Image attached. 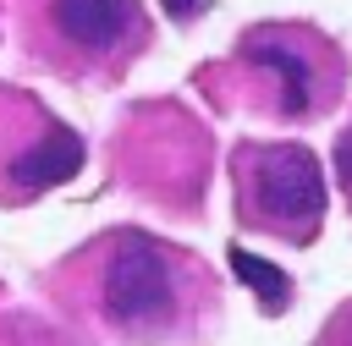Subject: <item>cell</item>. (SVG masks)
<instances>
[{
	"instance_id": "52a82bcc",
	"label": "cell",
	"mask_w": 352,
	"mask_h": 346,
	"mask_svg": "<svg viewBox=\"0 0 352 346\" xmlns=\"http://www.w3.org/2000/svg\"><path fill=\"white\" fill-rule=\"evenodd\" d=\"M336 176L352 187V132H341V143H336Z\"/></svg>"
},
{
	"instance_id": "ba28073f",
	"label": "cell",
	"mask_w": 352,
	"mask_h": 346,
	"mask_svg": "<svg viewBox=\"0 0 352 346\" xmlns=\"http://www.w3.org/2000/svg\"><path fill=\"white\" fill-rule=\"evenodd\" d=\"M204 5H209V0H165V11H170L176 22H187V16H198Z\"/></svg>"
},
{
	"instance_id": "6da1fadb",
	"label": "cell",
	"mask_w": 352,
	"mask_h": 346,
	"mask_svg": "<svg viewBox=\"0 0 352 346\" xmlns=\"http://www.w3.org/2000/svg\"><path fill=\"white\" fill-rule=\"evenodd\" d=\"M176 308V280L165 253L148 236H121V247L104 264V313L116 324H160Z\"/></svg>"
},
{
	"instance_id": "5b68a950",
	"label": "cell",
	"mask_w": 352,
	"mask_h": 346,
	"mask_svg": "<svg viewBox=\"0 0 352 346\" xmlns=\"http://www.w3.org/2000/svg\"><path fill=\"white\" fill-rule=\"evenodd\" d=\"M248 55L280 77V88H286V93H280L286 115H302V110H308V99H314V82H308V60H302V55H292L286 44H275V38H258V44H248Z\"/></svg>"
},
{
	"instance_id": "8992f818",
	"label": "cell",
	"mask_w": 352,
	"mask_h": 346,
	"mask_svg": "<svg viewBox=\"0 0 352 346\" xmlns=\"http://www.w3.org/2000/svg\"><path fill=\"white\" fill-rule=\"evenodd\" d=\"M231 269L248 280V291L270 308V313H286V302H292V280L275 269V264H264V258H253L248 247H231Z\"/></svg>"
},
{
	"instance_id": "277c9868",
	"label": "cell",
	"mask_w": 352,
	"mask_h": 346,
	"mask_svg": "<svg viewBox=\"0 0 352 346\" xmlns=\"http://www.w3.org/2000/svg\"><path fill=\"white\" fill-rule=\"evenodd\" d=\"M60 38H72L77 49H110L126 38V27H138V5L132 0H55L50 5Z\"/></svg>"
},
{
	"instance_id": "3957f363",
	"label": "cell",
	"mask_w": 352,
	"mask_h": 346,
	"mask_svg": "<svg viewBox=\"0 0 352 346\" xmlns=\"http://www.w3.org/2000/svg\"><path fill=\"white\" fill-rule=\"evenodd\" d=\"M77 170H82V137H77L72 126H44V137H33L28 148H16L11 165H6L11 187H22V192L60 187V181H72Z\"/></svg>"
},
{
	"instance_id": "9c48e42d",
	"label": "cell",
	"mask_w": 352,
	"mask_h": 346,
	"mask_svg": "<svg viewBox=\"0 0 352 346\" xmlns=\"http://www.w3.org/2000/svg\"><path fill=\"white\" fill-rule=\"evenodd\" d=\"M336 341H346V346H352V313L341 319V330H336Z\"/></svg>"
},
{
	"instance_id": "7a4b0ae2",
	"label": "cell",
	"mask_w": 352,
	"mask_h": 346,
	"mask_svg": "<svg viewBox=\"0 0 352 346\" xmlns=\"http://www.w3.org/2000/svg\"><path fill=\"white\" fill-rule=\"evenodd\" d=\"M253 198L270 220L280 225H314L324 214V170L308 148L297 143H280V148H264L258 170H253Z\"/></svg>"
}]
</instances>
